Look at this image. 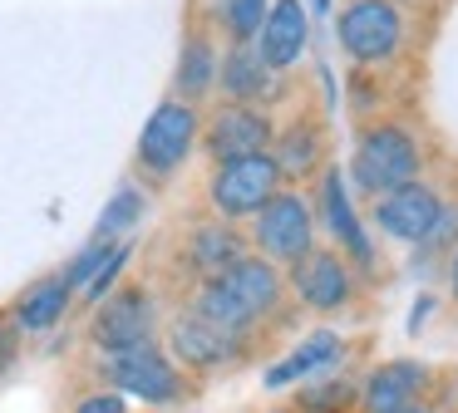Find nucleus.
I'll use <instances>...</instances> for the list:
<instances>
[{
  "mask_svg": "<svg viewBox=\"0 0 458 413\" xmlns=\"http://www.w3.org/2000/svg\"><path fill=\"white\" fill-rule=\"evenodd\" d=\"M281 300H286V275H281V266H271L267 256L247 251L242 261H232L227 271L198 281L192 310L217 320V324H227V330L257 334L261 324L281 310Z\"/></svg>",
  "mask_w": 458,
  "mask_h": 413,
  "instance_id": "1",
  "label": "nucleus"
},
{
  "mask_svg": "<svg viewBox=\"0 0 458 413\" xmlns=\"http://www.w3.org/2000/svg\"><path fill=\"white\" fill-rule=\"evenodd\" d=\"M99 379L109 389H119L123 399H143L153 409H173V403H182L192 393L188 369H178V359L168 350H158V340L99 354Z\"/></svg>",
  "mask_w": 458,
  "mask_h": 413,
  "instance_id": "2",
  "label": "nucleus"
},
{
  "mask_svg": "<svg viewBox=\"0 0 458 413\" xmlns=\"http://www.w3.org/2000/svg\"><path fill=\"white\" fill-rule=\"evenodd\" d=\"M424 173V153H419L414 133L399 123H369L355 138V153H350V177L365 197L394 192V187L414 182Z\"/></svg>",
  "mask_w": 458,
  "mask_h": 413,
  "instance_id": "3",
  "label": "nucleus"
},
{
  "mask_svg": "<svg viewBox=\"0 0 458 413\" xmlns=\"http://www.w3.org/2000/svg\"><path fill=\"white\" fill-rule=\"evenodd\" d=\"M198 138H202L198 104H188V98H163V104L148 114L143 133H139V148H133V167H139L148 182H168V177L192 157Z\"/></svg>",
  "mask_w": 458,
  "mask_h": 413,
  "instance_id": "4",
  "label": "nucleus"
},
{
  "mask_svg": "<svg viewBox=\"0 0 458 413\" xmlns=\"http://www.w3.org/2000/svg\"><path fill=\"white\" fill-rule=\"evenodd\" d=\"M247 222H251V246H257V256H267L271 266H296L301 256L316 246V206H310L306 192L276 187Z\"/></svg>",
  "mask_w": 458,
  "mask_h": 413,
  "instance_id": "5",
  "label": "nucleus"
},
{
  "mask_svg": "<svg viewBox=\"0 0 458 413\" xmlns=\"http://www.w3.org/2000/svg\"><path fill=\"white\" fill-rule=\"evenodd\" d=\"M281 182H286V177H281L276 157H271L267 148H261V153L217 157V163H212V177H208L212 216H222V222H247Z\"/></svg>",
  "mask_w": 458,
  "mask_h": 413,
  "instance_id": "6",
  "label": "nucleus"
},
{
  "mask_svg": "<svg viewBox=\"0 0 458 413\" xmlns=\"http://www.w3.org/2000/svg\"><path fill=\"white\" fill-rule=\"evenodd\" d=\"M168 354L178 359V369L192 374H212V369H232L251 354V334L227 330V324L208 320L188 305L168 320Z\"/></svg>",
  "mask_w": 458,
  "mask_h": 413,
  "instance_id": "7",
  "label": "nucleus"
},
{
  "mask_svg": "<svg viewBox=\"0 0 458 413\" xmlns=\"http://www.w3.org/2000/svg\"><path fill=\"white\" fill-rule=\"evenodd\" d=\"M335 35L355 64H385L404 45V15L394 0H350L335 15Z\"/></svg>",
  "mask_w": 458,
  "mask_h": 413,
  "instance_id": "8",
  "label": "nucleus"
},
{
  "mask_svg": "<svg viewBox=\"0 0 458 413\" xmlns=\"http://www.w3.org/2000/svg\"><path fill=\"white\" fill-rule=\"evenodd\" d=\"M158 334V300L148 285H123L109 291L104 300H94V320H89V344L99 354L109 350H129Z\"/></svg>",
  "mask_w": 458,
  "mask_h": 413,
  "instance_id": "9",
  "label": "nucleus"
},
{
  "mask_svg": "<svg viewBox=\"0 0 458 413\" xmlns=\"http://www.w3.org/2000/svg\"><path fill=\"white\" fill-rule=\"evenodd\" d=\"M286 291L296 295L310 315H340V310L355 305L360 285H355V271H350V261L340 251H320V246H310V251L291 266Z\"/></svg>",
  "mask_w": 458,
  "mask_h": 413,
  "instance_id": "10",
  "label": "nucleus"
},
{
  "mask_svg": "<svg viewBox=\"0 0 458 413\" xmlns=\"http://www.w3.org/2000/svg\"><path fill=\"white\" fill-rule=\"evenodd\" d=\"M438 212H444V197H438L424 177H414V182L394 187V192H379L375 197V212H369V216H375V226L385 236L419 246L428 236V226L438 222Z\"/></svg>",
  "mask_w": 458,
  "mask_h": 413,
  "instance_id": "11",
  "label": "nucleus"
},
{
  "mask_svg": "<svg viewBox=\"0 0 458 413\" xmlns=\"http://www.w3.org/2000/svg\"><path fill=\"white\" fill-rule=\"evenodd\" d=\"M320 212V222H326V232L335 236L340 256H345L350 266H360V271H369L375 266V241H369L365 222H360V212L350 206V192H345V177L340 173H326L316 187V202H310Z\"/></svg>",
  "mask_w": 458,
  "mask_h": 413,
  "instance_id": "12",
  "label": "nucleus"
},
{
  "mask_svg": "<svg viewBox=\"0 0 458 413\" xmlns=\"http://www.w3.org/2000/svg\"><path fill=\"white\" fill-rule=\"evenodd\" d=\"M271 118H267V108H257V104H222L217 114L208 118V128H202V138L198 143L212 153V163L217 157H237V153H261V148H271Z\"/></svg>",
  "mask_w": 458,
  "mask_h": 413,
  "instance_id": "13",
  "label": "nucleus"
},
{
  "mask_svg": "<svg viewBox=\"0 0 458 413\" xmlns=\"http://www.w3.org/2000/svg\"><path fill=\"white\" fill-rule=\"evenodd\" d=\"M428 384H434L428 364H419V359H394V364H379V369H369L355 399H360V409H365V413H389V409H404V403H419Z\"/></svg>",
  "mask_w": 458,
  "mask_h": 413,
  "instance_id": "14",
  "label": "nucleus"
},
{
  "mask_svg": "<svg viewBox=\"0 0 458 413\" xmlns=\"http://www.w3.org/2000/svg\"><path fill=\"white\" fill-rule=\"evenodd\" d=\"M242 256H247V236L237 232V222H222V216H208V222L188 226V236H182V266H188L198 281L227 271Z\"/></svg>",
  "mask_w": 458,
  "mask_h": 413,
  "instance_id": "15",
  "label": "nucleus"
},
{
  "mask_svg": "<svg viewBox=\"0 0 458 413\" xmlns=\"http://www.w3.org/2000/svg\"><path fill=\"white\" fill-rule=\"evenodd\" d=\"M257 55L267 59L271 69H291L301 55H306V45H310V15H306V5L301 0H276V5H267V20H261V30H257Z\"/></svg>",
  "mask_w": 458,
  "mask_h": 413,
  "instance_id": "16",
  "label": "nucleus"
},
{
  "mask_svg": "<svg viewBox=\"0 0 458 413\" xmlns=\"http://www.w3.org/2000/svg\"><path fill=\"white\" fill-rule=\"evenodd\" d=\"M217 84L232 104H271L281 94V79L251 45H232L217 59Z\"/></svg>",
  "mask_w": 458,
  "mask_h": 413,
  "instance_id": "17",
  "label": "nucleus"
},
{
  "mask_svg": "<svg viewBox=\"0 0 458 413\" xmlns=\"http://www.w3.org/2000/svg\"><path fill=\"white\" fill-rule=\"evenodd\" d=\"M70 305H74V285L55 271V275L30 281L11 305H5V310H11V320L21 324V334H50L55 324L70 315Z\"/></svg>",
  "mask_w": 458,
  "mask_h": 413,
  "instance_id": "18",
  "label": "nucleus"
},
{
  "mask_svg": "<svg viewBox=\"0 0 458 413\" xmlns=\"http://www.w3.org/2000/svg\"><path fill=\"white\" fill-rule=\"evenodd\" d=\"M340 359H345V334L340 330H310L286 359L271 364L261 384H267V389H291V384L310 379V374H320V369H335Z\"/></svg>",
  "mask_w": 458,
  "mask_h": 413,
  "instance_id": "19",
  "label": "nucleus"
},
{
  "mask_svg": "<svg viewBox=\"0 0 458 413\" xmlns=\"http://www.w3.org/2000/svg\"><path fill=\"white\" fill-rule=\"evenodd\" d=\"M217 88V49H212L208 35H188L178 55V74H173V94L198 104Z\"/></svg>",
  "mask_w": 458,
  "mask_h": 413,
  "instance_id": "20",
  "label": "nucleus"
},
{
  "mask_svg": "<svg viewBox=\"0 0 458 413\" xmlns=\"http://www.w3.org/2000/svg\"><path fill=\"white\" fill-rule=\"evenodd\" d=\"M271 157H276L281 177H310L326 157V143H320V128L316 123H296L286 133H271Z\"/></svg>",
  "mask_w": 458,
  "mask_h": 413,
  "instance_id": "21",
  "label": "nucleus"
},
{
  "mask_svg": "<svg viewBox=\"0 0 458 413\" xmlns=\"http://www.w3.org/2000/svg\"><path fill=\"white\" fill-rule=\"evenodd\" d=\"M143 206H148V197H143L139 187H119V192L104 202V216L94 222V236H99V241H119V236H129L133 226L143 222Z\"/></svg>",
  "mask_w": 458,
  "mask_h": 413,
  "instance_id": "22",
  "label": "nucleus"
},
{
  "mask_svg": "<svg viewBox=\"0 0 458 413\" xmlns=\"http://www.w3.org/2000/svg\"><path fill=\"white\" fill-rule=\"evenodd\" d=\"M129 261H133V241H129V236H119V241L109 246V256H104V261L94 266V275L80 285V300H84V305L104 300V295H109L114 285H119V275H123V266H129Z\"/></svg>",
  "mask_w": 458,
  "mask_h": 413,
  "instance_id": "23",
  "label": "nucleus"
},
{
  "mask_svg": "<svg viewBox=\"0 0 458 413\" xmlns=\"http://www.w3.org/2000/svg\"><path fill=\"white\" fill-rule=\"evenodd\" d=\"M267 5L271 0H222L217 20H222V30L232 35V45H251V39H257L261 20H267Z\"/></svg>",
  "mask_w": 458,
  "mask_h": 413,
  "instance_id": "24",
  "label": "nucleus"
},
{
  "mask_svg": "<svg viewBox=\"0 0 458 413\" xmlns=\"http://www.w3.org/2000/svg\"><path fill=\"white\" fill-rule=\"evenodd\" d=\"M355 393H360L355 379H345V374H330L326 384H316V389L301 393V409H306V413H345L350 403H355Z\"/></svg>",
  "mask_w": 458,
  "mask_h": 413,
  "instance_id": "25",
  "label": "nucleus"
},
{
  "mask_svg": "<svg viewBox=\"0 0 458 413\" xmlns=\"http://www.w3.org/2000/svg\"><path fill=\"white\" fill-rule=\"evenodd\" d=\"M458 246V206L444 202V212H438V222L428 226V236L419 241V251L424 256H438V251H454Z\"/></svg>",
  "mask_w": 458,
  "mask_h": 413,
  "instance_id": "26",
  "label": "nucleus"
},
{
  "mask_svg": "<svg viewBox=\"0 0 458 413\" xmlns=\"http://www.w3.org/2000/svg\"><path fill=\"white\" fill-rule=\"evenodd\" d=\"M109 246H114V241H99V236H89V246H84V251L74 256V261L64 266V271H60L64 281L74 285V295H80V285H84V281H89V275H94V266H99L104 256H109Z\"/></svg>",
  "mask_w": 458,
  "mask_h": 413,
  "instance_id": "27",
  "label": "nucleus"
},
{
  "mask_svg": "<svg viewBox=\"0 0 458 413\" xmlns=\"http://www.w3.org/2000/svg\"><path fill=\"white\" fill-rule=\"evenodd\" d=\"M21 344H25L21 324L11 320V310H0V379L15 369V359H21Z\"/></svg>",
  "mask_w": 458,
  "mask_h": 413,
  "instance_id": "28",
  "label": "nucleus"
},
{
  "mask_svg": "<svg viewBox=\"0 0 458 413\" xmlns=\"http://www.w3.org/2000/svg\"><path fill=\"white\" fill-rule=\"evenodd\" d=\"M74 413H129V399L119 389H94L74 403Z\"/></svg>",
  "mask_w": 458,
  "mask_h": 413,
  "instance_id": "29",
  "label": "nucleus"
},
{
  "mask_svg": "<svg viewBox=\"0 0 458 413\" xmlns=\"http://www.w3.org/2000/svg\"><path fill=\"white\" fill-rule=\"evenodd\" d=\"M448 295H454V305H458V246L448 251Z\"/></svg>",
  "mask_w": 458,
  "mask_h": 413,
  "instance_id": "30",
  "label": "nucleus"
},
{
  "mask_svg": "<svg viewBox=\"0 0 458 413\" xmlns=\"http://www.w3.org/2000/svg\"><path fill=\"white\" fill-rule=\"evenodd\" d=\"M389 413H428L424 403H404V409H389Z\"/></svg>",
  "mask_w": 458,
  "mask_h": 413,
  "instance_id": "31",
  "label": "nucleus"
},
{
  "mask_svg": "<svg viewBox=\"0 0 458 413\" xmlns=\"http://www.w3.org/2000/svg\"><path fill=\"white\" fill-rule=\"evenodd\" d=\"M316 10H330V0H316Z\"/></svg>",
  "mask_w": 458,
  "mask_h": 413,
  "instance_id": "32",
  "label": "nucleus"
}]
</instances>
